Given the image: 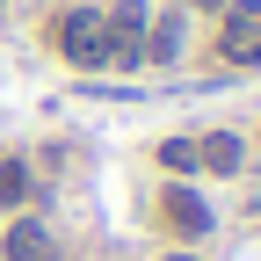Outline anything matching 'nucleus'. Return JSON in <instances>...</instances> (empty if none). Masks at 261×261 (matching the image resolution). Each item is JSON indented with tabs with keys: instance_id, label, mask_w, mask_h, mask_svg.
<instances>
[{
	"instance_id": "1",
	"label": "nucleus",
	"mask_w": 261,
	"mask_h": 261,
	"mask_svg": "<svg viewBox=\"0 0 261 261\" xmlns=\"http://www.w3.org/2000/svg\"><path fill=\"white\" fill-rule=\"evenodd\" d=\"M44 44L65 58V65H109V22H102V8H58L51 22H44Z\"/></svg>"
},
{
	"instance_id": "2",
	"label": "nucleus",
	"mask_w": 261,
	"mask_h": 261,
	"mask_svg": "<svg viewBox=\"0 0 261 261\" xmlns=\"http://www.w3.org/2000/svg\"><path fill=\"white\" fill-rule=\"evenodd\" d=\"M218 58L225 65H261V0H225L218 8Z\"/></svg>"
},
{
	"instance_id": "3",
	"label": "nucleus",
	"mask_w": 261,
	"mask_h": 261,
	"mask_svg": "<svg viewBox=\"0 0 261 261\" xmlns=\"http://www.w3.org/2000/svg\"><path fill=\"white\" fill-rule=\"evenodd\" d=\"M102 22H109V65H145V22H152V8L145 0H116V8H102Z\"/></svg>"
},
{
	"instance_id": "4",
	"label": "nucleus",
	"mask_w": 261,
	"mask_h": 261,
	"mask_svg": "<svg viewBox=\"0 0 261 261\" xmlns=\"http://www.w3.org/2000/svg\"><path fill=\"white\" fill-rule=\"evenodd\" d=\"M240 167H247V138H240V130H203V138H196V174L232 181Z\"/></svg>"
},
{
	"instance_id": "5",
	"label": "nucleus",
	"mask_w": 261,
	"mask_h": 261,
	"mask_svg": "<svg viewBox=\"0 0 261 261\" xmlns=\"http://www.w3.org/2000/svg\"><path fill=\"white\" fill-rule=\"evenodd\" d=\"M51 254H58V240H51L44 218H15L0 232V261H51Z\"/></svg>"
},
{
	"instance_id": "6",
	"label": "nucleus",
	"mask_w": 261,
	"mask_h": 261,
	"mask_svg": "<svg viewBox=\"0 0 261 261\" xmlns=\"http://www.w3.org/2000/svg\"><path fill=\"white\" fill-rule=\"evenodd\" d=\"M160 211H167V225H174L181 240H203V232H211V203H203L189 181H174L167 196H160Z\"/></svg>"
},
{
	"instance_id": "7",
	"label": "nucleus",
	"mask_w": 261,
	"mask_h": 261,
	"mask_svg": "<svg viewBox=\"0 0 261 261\" xmlns=\"http://www.w3.org/2000/svg\"><path fill=\"white\" fill-rule=\"evenodd\" d=\"M181 51H189V22H181V8L152 15V22H145V65H174Z\"/></svg>"
},
{
	"instance_id": "8",
	"label": "nucleus",
	"mask_w": 261,
	"mask_h": 261,
	"mask_svg": "<svg viewBox=\"0 0 261 261\" xmlns=\"http://www.w3.org/2000/svg\"><path fill=\"white\" fill-rule=\"evenodd\" d=\"M29 203V160H0V211H22Z\"/></svg>"
},
{
	"instance_id": "9",
	"label": "nucleus",
	"mask_w": 261,
	"mask_h": 261,
	"mask_svg": "<svg viewBox=\"0 0 261 261\" xmlns=\"http://www.w3.org/2000/svg\"><path fill=\"white\" fill-rule=\"evenodd\" d=\"M160 167L167 174H196V138H167L160 145Z\"/></svg>"
},
{
	"instance_id": "10",
	"label": "nucleus",
	"mask_w": 261,
	"mask_h": 261,
	"mask_svg": "<svg viewBox=\"0 0 261 261\" xmlns=\"http://www.w3.org/2000/svg\"><path fill=\"white\" fill-rule=\"evenodd\" d=\"M181 8H196V15H218V8H225V0H181Z\"/></svg>"
},
{
	"instance_id": "11",
	"label": "nucleus",
	"mask_w": 261,
	"mask_h": 261,
	"mask_svg": "<svg viewBox=\"0 0 261 261\" xmlns=\"http://www.w3.org/2000/svg\"><path fill=\"white\" fill-rule=\"evenodd\" d=\"M167 261H196V254H167Z\"/></svg>"
}]
</instances>
